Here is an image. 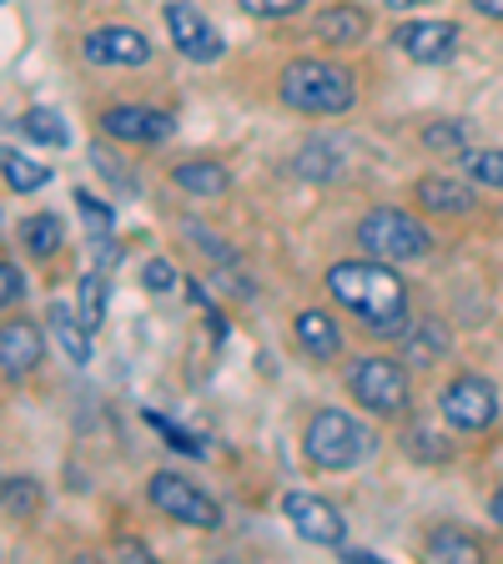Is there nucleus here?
<instances>
[{"instance_id": "1", "label": "nucleus", "mask_w": 503, "mask_h": 564, "mask_svg": "<svg viewBox=\"0 0 503 564\" xmlns=\"http://www.w3.org/2000/svg\"><path fill=\"white\" fill-rule=\"evenodd\" d=\"M328 293L338 297L368 333H378V338H393V333L408 328V323H403V317H408V288H403V278L393 272V262H383V258H368L363 252V258L332 262Z\"/></svg>"}, {"instance_id": "2", "label": "nucleus", "mask_w": 503, "mask_h": 564, "mask_svg": "<svg viewBox=\"0 0 503 564\" xmlns=\"http://www.w3.org/2000/svg\"><path fill=\"white\" fill-rule=\"evenodd\" d=\"M282 106L293 111H307V117H342L352 101H358V86H352V70L338 66V61H293L282 66V82H277Z\"/></svg>"}, {"instance_id": "3", "label": "nucleus", "mask_w": 503, "mask_h": 564, "mask_svg": "<svg viewBox=\"0 0 503 564\" xmlns=\"http://www.w3.org/2000/svg\"><path fill=\"white\" fill-rule=\"evenodd\" d=\"M373 448H378L373 429H363V423L342 409H317L303 429V454H307V464L322 474L358 469Z\"/></svg>"}, {"instance_id": "4", "label": "nucleus", "mask_w": 503, "mask_h": 564, "mask_svg": "<svg viewBox=\"0 0 503 564\" xmlns=\"http://www.w3.org/2000/svg\"><path fill=\"white\" fill-rule=\"evenodd\" d=\"M358 247L383 262H418L434 252V232H428L423 217H413L403 207H373L358 223Z\"/></svg>"}, {"instance_id": "5", "label": "nucleus", "mask_w": 503, "mask_h": 564, "mask_svg": "<svg viewBox=\"0 0 503 564\" xmlns=\"http://www.w3.org/2000/svg\"><path fill=\"white\" fill-rule=\"evenodd\" d=\"M146 499H152L166 519H176V524H187V529H207V534L222 529V505H217L207 489H197L187 474L156 469L152 479H146Z\"/></svg>"}, {"instance_id": "6", "label": "nucleus", "mask_w": 503, "mask_h": 564, "mask_svg": "<svg viewBox=\"0 0 503 564\" xmlns=\"http://www.w3.org/2000/svg\"><path fill=\"white\" fill-rule=\"evenodd\" d=\"M348 393L363 403L368 413H403L408 409V368L398 358L368 352L348 368Z\"/></svg>"}, {"instance_id": "7", "label": "nucleus", "mask_w": 503, "mask_h": 564, "mask_svg": "<svg viewBox=\"0 0 503 564\" xmlns=\"http://www.w3.org/2000/svg\"><path fill=\"white\" fill-rule=\"evenodd\" d=\"M282 514L293 519L297 540L317 544V550H342V540H348V519H342V509L332 505V499H322V494L287 489L282 494Z\"/></svg>"}, {"instance_id": "8", "label": "nucleus", "mask_w": 503, "mask_h": 564, "mask_svg": "<svg viewBox=\"0 0 503 564\" xmlns=\"http://www.w3.org/2000/svg\"><path fill=\"white\" fill-rule=\"evenodd\" d=\"M438 413H444L453 429H463V434H479V429H489V423L499 419V388L483 373H458L453 383L444 388Z\"/></svg>"}, {"instance_id": "9", "label": "nucleus", "mask_w": 503, "mask_h": 564, "mask_svg": "<svg viewBox=\"0 0 503 564\" xmlns=\"http://www.w3.org/2000/svg\"><path fill=\"white\" fill-rule=\"evenodd\" d=\"M166 35H172V46L187 61H197V66L222 61V35H217V25H211L207 15H201V6H192V0H166Z\"/></svg>"}, {"instance_id": "10", "label": "nucleus", "mask_w": 503, "mask_h": 564, "mask_svg": "<svg viewBox=\"0 0 503 564\" xmlns=\"http://www.w3.org/2000/svg\"><path fill=\"white\" fill-rule=\"evenodd\" d=\"M101 131L111 141H127V147H156L176 131V121L156 106H136V101H121V106H106L101 111Z\"/></svg>"}, {"instance_id": "11", "label": "nucleus", "mask_w": 503, "mask_h": 564, "mask_svg": "<svg viewBox=\"0 0 503 564\" xmlns=\"http://www.w3.org/2000/svg\"><path fill=\"white\" fill-rule=\"evenodd\" d=\"M41 358H46V333H41V323H31V317L0 323V378H6V383L31 378L35 368H41Z\"/></svg>"}, {"instance_id": "12", "label": "nucleus", "mask_w": 503, "mask_h": 564, "mask_svg": "<svg viewBox=\"0 0 503 564\" xmlns=\"http://www.w3.org/2000/svg\"><path fill=\"white\" fill-rule=\"evenodd\" d=\"M81 56L91 66H146L152 61V41L136 25H96V31H86Z\"/></svg>"}, {"instance_id": "13", "label": "nucleus", "mask_w": 503, "mask_h": 564, "mask_svg": "<svg viewBox=\"0 0 503 564\" xmlns=\"http://www.w3.org/2000/svg\"><path fill=\"white\" fill-rule=\"evenodd\" d=\"M393 46L418 66H444L458 51V25L453 21H403L393 31Z\"/></svg>"}, {"instance_id": "14", "label": "nucleus", "mask_w": 503, "mask_h": 564, "mask_svg": "<svg viewBox=\"0 0 503 564\" xmlns=\"http://www.w3.org/2000/svg\"><path fill=\"white\" fill-rule=\"evenodd\" d=\"M413 197H418L423 212H444V217H469L479 207L469 182H458V176H444V172H428L413 182Z\"/></svg>"}, {"instance_id": "15", "label": "nucleus", "mask_w": 503, "mask_h": 564, "mask_svg": "<svg viewBox=\"0 0 503 564\" xmlns=\"http://www.w3.org/2000/svg\"><path fill=\"white\" fill-rule=\"evenodd\" d=\"M293 333H297V343H303V352L317 358V364H328V358L342 352V328L328 313H317V307H303V313L293 317Z\"/></svg>"}, {"instance_id": "16", "label": "nucleus", "mask_w": 503, "mask_h": 564, "mask_svg": "<svg viewBox=\"0 0 503 564\" xmlns=\"http://www.w3.org/2000/svg\"><path fill=\"white\" fill-rule=\"evenodd\" d=\"M46 328H51V338L66 348V358L76 368L91 364V328L76 317V307H70V303H51L46 307Z\"/></svg>"}, {"instance_id": "17", "label": "nucleus", "mask_w": 503, "mask_h": 564, "mask_svg": "<svg viewBox=\"0 0 503 564\" xmlns=\"http://www.w3.org/2000/svg\"><path fill=\"white\" fill-rule=\"evenodd\" d=\"M313 35L328 41V46H352L368 35V11L363 6H322L313 15Z\"/></svg>"}, {"instance_id": "18", "label": "nucleus", "mask_w": 503, "mask_h": 564, "mask_svg": "<svg viewBox=\"0 0 503 564\" xmlns=\"http://www.w3.org/2000/svg\"><path fill=\"white\" fill-rule=\"evenodd\" d=\"M172 182L187 197H227L232 192V172L222 162H211V156H197V162H182L172 172Z\"/></svg>"}, {"instance_id": "19", "label": "nucleus", "mask_w": 503, "mask_h": 564, "mask_svg": "<svg viewBox=\"0 0 503 564\" xmlns=\"http://www.w3.org/2000/svg\"><path fill=\"white\" fill-rule=\"evenodd\" d=\"M448 328H444V317H418L413 328H403V358L408 364H418V368H428V364H438L448 352Z\"/></svg>"}, {"instance_id": "20", "label": "nucleus", "mask_w": 503, "mask_h": 564, "mask_svg": "<svg viewBox=\"0 0 503 564\" xmlns=\"http://www.w3.org/2000/svg\"><path fill=\"white\" fill-rule=\"evenodd\" d=\"M21 242L35 262H51L61 252V242H66V227H61L56 212H31L21 223Z\"/></svg>"}, {"instance_id": "21", "label": "nucleus", "mask_w": 503, "mask_h": 564, "mask_svg": "<svg viewBox=\"0 0 503 564\" xmlns=\"http://www.w3.org/2000/svg\"><path fill=\"white\" fill-rule=\"evenodd\" d=\"M0 176H6V187L15 192V197H25V192H41L51 182V166L35 162V156L15 152V147H0Z\"/></svg>"}, {"instance_id": "22", "label": "nucleus", "mask_w": 503, "mask_h": 564, "mask_svg": "<svg viewBox=\"0 0 503 564\" xmlns=\"http://www.w3.org/2000/svg\"><path fill=\"white\" fill-rule=\"evenodd\" d=\"M0 509H6L11 519H35L41 509H46V489H41V479H31V474L0 479Z\"/></svg>"}, {"instance_id": "23", "label": "nucleus", "mask_w": 503, "mask_h": 564, "mask_svg": "<svg viewBox=\"0 0 503 564\" xmlns=\"http://www.w3.org/2000/svg\"><path fill=\"white\" fill-rule=\"evenodd\" d=\"M423 550H428V560H448V564H479L483 560V544L473 540V534H463V529H453V524L434 529Z\"/></svg>"}, {"instance_id": "24", "label": "nucleus", "mask_w": 503, "mask_h": 564, "mask_svg": "<svg viewBox=\"0 0 503 564\" xmlns=\"http://www.w3.org/2000/svg\"><path fill=\"white\" fill-rule=\"evenodd\" d=\"M106 293H111V288H106V272L101 268L81 272V282H76V317H81L91 333L106 323Z\"/></svg>"}, {"instance_id": "25", "label": "nucleus", "mask_w": 503, "mask_h": 564, "mask_svg": "<svg viewBox=\"0 0 503 564\" xmlns=\"http://www.w3.org/2000/svg\"><path fill=\"white\" fill-rule=\"evenodd\" d=\"M403 448H408L413 458H423V464H444V458L453 454V444L438 434L434 423H408V429H403Z\"/></svg>"}, {"instance_id": "26", "label": "nucleus", "mask_w": 503, "mask_h": 564, "mask_svg": "<svg viewBox=\"0 0 503 564\" xmlns=\"http://www.w3.org/2000/svg\"><path fill=\"white\" fill-rule=\"evenodd\" d=\"M76 212H81V223H86V237L96 242H111V232H117V212L106 207L101 197H91L86 187H76Z\"/></svg>"}, {"instance_id": "27", "label": "nucleus", "mask_w": 503, "mask_h": 564, "mask_svg": "<svg viewBox=\"0 0 503 564\" xmlns=\"http://www.w3.org/2000/svg\"><path fill=\"white\" fill-rule=\"evenodd\" d=\"M21 131L31 141H41V147H70V131H66V121L56 117V111H46V106H31V111H25L21 117Z\"/></svg>"}, {"instance_id": "28", "label": "nucleus", "mask_w": 503, "mask_h": 564, "mask_svg": "<svg viewBox=\"0 0 503 564\" xmlns=\"http://www.w3.org/2000/svg\"><path fill=\"white\" fill-rule=\"evenodd\" d=\"M91 166H96V172H101V176H106V182H111V187H117V192H127V197H136V192H141L136 172H131L127 162H117V152H111V147H101V141H96V147H91Z\"/></svg>"}, {"instance_id": "29", "label": "nucleus", "mask_w": 503, "mask_h": 564, "mask_svg": "<svg viewBox=\"0 0 503 564\" xmlns=\"http://www.w3.org/2000/svg\"><path fill=\"white\" fill-rule=\"evenodd\" d=\"M146 423H152V429L166 438V444L176 448V454H192V458H201V454H207V438H201V434H192V429H182V423L162 419V413H146Z\"/></svg>"}, {"instance_id": "30", "label": "nucleus", "mask_w": 503, "mask_h": 564, "mask_svg": "<svg viewBox=\"0 0 503 564\" xmlns=\"http://www.w3.org/2000/svg\"><path fill=\"white\" fill-rule=\"evenodd\" d=\"M293 172L313 176V182H322V176H332V172H338V147H322V141H307L303 152H297Z\"/></svg>"}, {"instance_id": "31", "label": "nucleus", "mask_w": 503, "mask_h": 564, "mask_svg": "<svg viewBox=\"0 0 503 564\" xmlns=\"http://www.w3.org/2000/svg\"><path fill=\"white\" fill-rule=\"evenodd\" d=\"M463 166H469V176L479 182V187L503 192V147H493V152H469Z\"/></svg>"}, {"instance_id": "32", "label": "nucleus", "mask_w": 503, "mask_h": 564, "mask_svg": "<svg viewBox=\"0 0 503 564\" xmlns=\"http://www.w3.org/2000/svg\"><path fill=\"white\" fill-rule=\"evenodd\" d=\"M423 147H428V152L469 156V152H463V127H458V121H434V127H423Z\"/></svg>"}, {"instance_id": "33", "label": "nucleus", "mask_w": 503, "mask_h": 564, "mask_svg": "<svg viewBox=\"0 0 503 564\" xmlns=\"http://www.w3.org/2000/svg\"><path fill=\"white\" fill-rule=\"evenodd\" d=\"M247 15H258V21H287V15L307 11L313 0H237Z\"/></svg>"}, {"instance_id": "34", "label": "nucleus", "mask_w": 503, "mask_h": 564, "mask_svg": "<svg viewBox=\"0 0 503 564\" xmlns=\"http://www.w3.org/2000/svg\"><path fill=\"white\" fill-rule=\"evenodd\" d=\"M21 297H25V272L15 268V262L0 258V313H6V307H15Z\"/></svg>"}, {"instance_id": "35", "label": "nucleus", "mask_w": 503, "mask_h": 564, "mask_svg": "<svg viewBox=\"0 0 503 564\" xmlns=\"http://www.w3.org/2000/svg\"><path fill=\"white\" fill-rule=\"evenodd\" d=\"M141 282H146V293H172L176 288V272L166 258H152L146 268H141Z\"/></svg>"}, {"instance_id": "36", "label": "nucleus", "mask_w": 503, "mask_h": 564, "mask_svg": "<svg viewBox=\"0 0 503 564\" xmlns=\"http://www.w3.org/2000/svg\"><path fill=\"white\" fill-rule=\"evenodd\" d=\"M338 560H342V564H387L383 554H373V550H342Z\"/></svg>"}, {"instance_id": "37", "label": "nucleus", "mask_w": 503, "mask_h": 564, "mask_svg": "<svg viewBox=\"0 0 503 564\" xmlns=\"http://www.w3.org/2000/svg\"><path fill=\"white\" fill-rule=\"evenodd\" d=\"M473 11L489 15V21H503V0H473Z\"/></svg>"}, {"instance_id": "38", "label": "nucleus", "mask_w": 503, "mask_h": 564, "mask_svg": "<svg viewBox=\"0 0 503 564\" xmlns=\"http://www.w3.org/2000/svg\"><path fill=\"white\" fill-rule=\"evenodd\" d=\"M121 554H131V560H152V554H146V544H136V540H121Z\"/></svg>"}, {"instance_id": "39", "label": "nucleus", "mask_w": 503, "mask_h": 564, "mask_svg": "<svg viewBox=\"0 0 503 564\" xmlns=\"http://www.w3.org/2000/svg\"><path fill=\"white\" fill-rule=\"evenodd\" d=\"M387 11H418V6H428V0H383Z\"/></svg>"}, {"instance_id": "40", "label": "nucleus", "mask_w": 503, "mask_h": 564, "mask_svg": "<svg viewBox=\"0 0 503 564\" xmlns=\"http://www.w3.org/2000/svg\"><path fill=\"white\" fill-rule=\"evenodd\" d=\"M489 514H493V519H499V524H503V489H499V494H493V499H489Z\"/></svg>"}]
</instances>
